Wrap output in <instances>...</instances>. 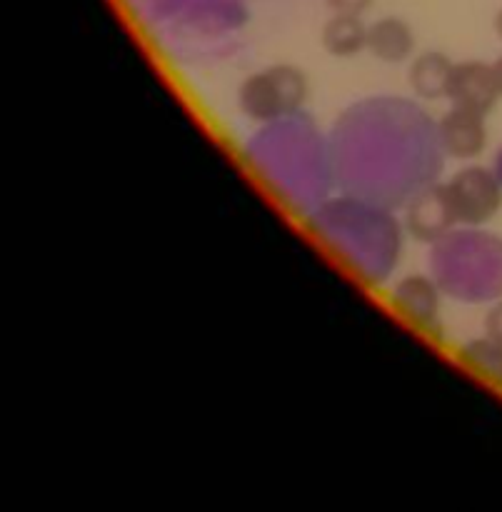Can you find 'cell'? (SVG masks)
<instances>
[{"label": "cell", "mask_w": 502, "mask_h": 512, "mask_svg": "<svg viewBox=\"0 0 502 512\" xmlns=\"http://www.w3.org/2000/svg\"><path fill=\"white\" fill-rule=\"evenodd\" d=\"M502 100L498 80H495L493 63L485 60H458L450 75L448 103L453 108L475 110L490 115Z\"/></svg>", "instance_id": "5"}, {"label": "cell", "mask_w": 502, "mask_h": 512, "mask_svg": "<svg viewBox=\"0 0 502 512\" xmlns=\"http://www.w3.org/2000/svg\"><path fill=\"white\" fill-rule=\"evenodd\" d=\"M460 225L483 228L493 223L502 210V178L495 168L465 163L445 180Z\"/></svg>", "instance_id": "2"}, {"label": "cell", "mask_w": 502, "mask_h": 512, "mask_svg": "<svg viewBox=\"0 0 502 512\" xmlns=\"http://www.w3.org/2000/svg\"><path fill=\"white\" fill-rule=\"evenodd\" d=\"M493 73H495V80H498V88H500V95H502V55L493 60Z\"/></svg>", "instance_id": "13"}, {"label": "cell", "mask_w": 502, "mask_h": 512, "mask_svg": "<svg viewBox=\"0 0 502 512\" xmlns=\"http://www.w3.org/2000/svg\"><path fill=\"white\" fill-rule=\"evenodd\" d=\"M390 303L415 328L433 330L443 313V290L425 273H408L390 288Z\"/></svg>", "instance_id": "6"}, {"label": "cell", "mask_w": 502, "mask_h": 512, "mask_svg": "<svg viewBox=\"0 0 502 512\" xmlns=\"http://www.w3.org/2000/svg\"><path fill=\"white\" fill-rule=\"evenodd\" d=\"M418 35L400 15H383L368 23V53L385 65H403L415 58Z\"/></svg>", "instance_id": "7"}, {"label": "cell", "mask_w": 502, "mask_h": 512, "mask_svg": "<svg viewBox=\"0 0 502 512\" xmlns=\"http://www.w3.org/2000/svg\"><path fill=\"white\" fill-rule=\"evenodd\" d=\"M498 173H500V178H502V153H500V168H498Z\"/></svg>", "instance_id": "15"}, {"label": "cell", "mask_w": 502, "mask_h": 512, "mask_svg": "<svg viewBox=\"0 0 502 512\" xmlns=\"http://www.w3.org/2000/svg\"><path fill=\"white\" fill-rule=\"evenodd\" d=\"M458 225V213H455L445 183L420 190L405 210V228L420 243H440Z\"/></svg>", "instance_id": "3"}, {"label": "cell", "mask_w": 502, "mask_h": 512, "mask_svg": "<svg viewBox=\"0 0 502 512\" xmlns=\"http://www.w3.org/2000/svg\"><path fill=\"white\" fill-rule=\"evenodd\" d=\"M460 360L473 370L478 378L488 380L493 385H502V340L483 333L478 338H470L460 348Z\"/></svg>", "instance_id": "10"}, {"label": "cell", "mask_w": 502, "mask_h": 512, "mask_svg": "<svg viewBox=\"0 0 502 512\" xmlns=\"http://www.w3.org/2000/svg\"><path fill=\"white\" fill-rule=\"evenodd\" d=\"M493 30H495V35H498V40L502 43V5H500L498 13H495V18H493Z\"/></svg>", "instance_id": "14"}, {"label": "cell", "mask_w": 502, "mask_h": 512, "mask_svg": "<svg viewBox=\"0 0 502 512\" xmlns=\"http://www.w3.org/2000/svg\"><path fill=\"white\" fill-rule=\"evenodd\" d=\"M320 45L330 58H358L360 53H368V23L363 15L330 13L320 28Z\"/></svg>", "instance_id": "9"}, {"label": "cell", "mask_w": 502, "mask_h": 512, "mask_svg": "<svg viewBox=\"0 0 502 512\" xmlns=\"http://www.w3.org/2000/svg\"><path fill=\"white\" fill-rule=\"evenodd\" d=\"M438 143L450 160L473 163L488 150V115L450 105L448 113L438 120Z\"/></svg>", "instance_id": "4"}, {"label": "cell", "mask_w": 502, "mask_h": 512, "mask_svg": "<svg viewBox=\"0 0 502 512\" xmlns=\"http://www.w3.org/2000/svg\"><path fill=\"white\" fill-rule=\"evenodd\" d=\"M483 333H488V335H493V338L502 340V298L495 300V303L488 308V313H485Z\"/></svg>", "instance_id": "12"}, {"label": "cell", "mask_w": 502, "mask_h": 512, "mask_svg": "<svg viewBox=\"0 0 502 512\" xmlns=\"http://www.w3.org/2000/svg\"><path fill=\"white\" fill-rule=\"evenodd\" d=\"M308 75L293 63H275L245 75L238 85L235 103L253 123H275L295 115L308 103Z\"/></svg>", "instance_id": "1"}, {"label": "cell", "mask_w": 502, "mask_h": 512, "mask_svg": "<svg viewBox=\"0 0 502 512\" xmlns=\"http://www.w3.org/2000/svg\"><path fill=\"white\" fill-rule=\"evenodd\" d=\"M455 60L443 50H425L408 63V85L423 100H448Z\"/></svg>", "instance_id": "8"}, {"label": "cell", "mask_w": 502, "mask_h": 512, "mask_svg": "<svg viewBox=\"0 0 502 512\" xmlns=\"http://www.w3.org/2000/svg\"><path fill=\"white\" fill-rule=\"evenodd\" d=\"M330 13L365 15L375 5V0H323Z\"/></svg>", "instance_id": "11"}]
</instances>
